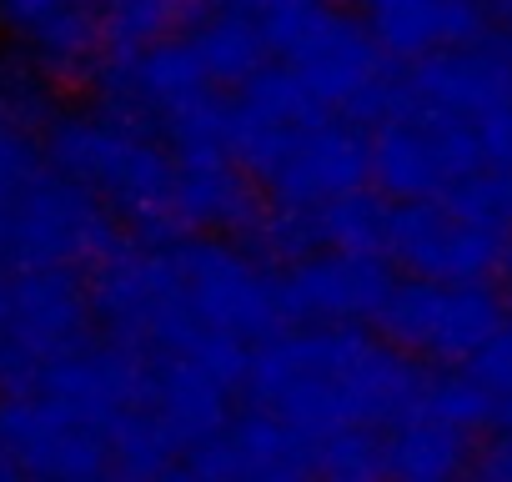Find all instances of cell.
Wrapping results in <instances>:
<instances>
[{
    "instance_id": "26",
    "label": "cell",
    "mask_w": 512,
    "mask_h": 482,
    "mask_svg": "<svg viewBox=\"0 0 512 482\" xmlns=\"http://www.w3.org/2000/svg\"><path fill=\"white\" fill-rule=\"evenodd\" d=\"M176 6H181V16H186V26H196L201 16H211V11L221 6V0H176Z\"/></svg>"
},
{
    "instance_id": "20",
    "label": "cell",
    "mask_w": 512,
    "mask_h": 482,
    "mask_svg": "<svg viewBox=\"0 0 512 482\" xmlns=\"http://www.w3.org/2000/svg\"><path fill=\"white\" fill-rule=\"evenodd\" d=\"M312 211H317L322 247H347V252H382L387 247L392 196H382L377 186H352Z\"/></svg>"
},
{
    "instance_id": "19",
    "label": "cell",
    "mask_w": 512,
    "mask_h": 482,
    "mask_svg": "<svg viewBox=\"0 0 512 482\" xmlns=\"http://www.w3.org/2000/svg\"><path fill=\"white\" fill-rule=\"evenodd\" d=\"M186 31H191V41H196V51H201L206 76H211L221 91L246 86L267 61H277L272 46H267V36L256 31L246 16H236L231 6H216L211 16H201V21L186 26Z\"/></svg>"
},
{
    "instance_id": "13",
    "label": "cell",
    "mask_w": 512,
    "mask_h": 482,
    "mask_svg": "<svg viewBox=\"0 0 512 482\" xmlns=\"http://www.w3.org/2000/svg\"><path fill=\"white\" fill-rule=\"evenodd\" d=\"M0 31L56 86L96 81L111 51L101 0H0Z\"/></svg>"
},
{
    "instance_id": "12",
    "label": "cell",
    "mask_w": 512,
    "mask_h": 482,
    "mask_svg": "<svg viewBox=\"0 0 512 482\" xmlns=\"http://www.w3.org/2000/svg\"><path fill=\"white\" fill-rule=\"evenodd\" d=\"M397 106L447 111V116H462L477 126L492 111L512 106V56L487 31L477 41H457V46H442L432 56L402 61Z\"/></svg>"
},
{
    "instance_id": "18",
    "label": "cell",
    "mask_w": 512,
    "mask_h": 482,
    "mask_svg": "<svg viewBox=\"0 0 512 482\" xmlns=\"http://www.w3.org/2000/svg\"><path fill=\"white\" fill-rule=\"evenodd\" d=\"M472 447H477L472 432H462V427H452V422H442L422 407L387 432V477H412V482L467 477Z\"/></svg>"
},
{
    "instance_id": "30",
    "label": "cell",
    "mask_w": 512,
    "mask_h": 482,
    "mask_svg": "<svg viewBox=\"0 0 512 482\" xmlns=\"http://www.w3.org/2000/svg\"><path fill=\"white\" fill-rule=\"evenodd\" d=\"M507 176H512V171H507Z\"/></svg>"
},
{
    "instance_id": "24",
    "label": "cell",
    "mask_w": 512,
    "mask_h": 482,
    "mask_svg": "<svg viewBox=\"0 0 512 482\" xmlns=\"http://www.w3.org/2000/svg\"><path fill=\"white\" fill-rule=\"evenodd\" d=\"M467 477H487V482H512V432H482V442L472 447V472Z\"/></svg>"
},
{
    "instance_id": "28",
    "label": "cell",
    "mask_w": 512,
    "mask_h": 482,
    "mask_svg": "<svg viewBox=\"0 0 512 482\" xmlns=\"http://www.w3.org/2000/svg\"><path fill=\"white\" fill-rule=\"evenodd\" d=\"M482 6H492V0H482Z\"/></svg>"
},
{
    "instance_id": "8",
    "label": "cell",
    "mask_w": 512,
    "mask_h": 482,
    "mask_svg": "<svg viewBox=\"0 0 512 482\" xmlns=\"http://www.w3.org/2000/svg\"><path fill=\"white\" fill-rule=\"evenodd\" d=\"M11 342L0 362V392H26L36 372L91 342L96 332V307H91V282L86 272L71 267H36V272H11Z\"/></svg>"
},
{
    "instance_id": "29",
    "label": "cell",
    "mask_w": 512,
    "mask_h": 482,
    "mask_svg": "<svg viewBox=\"0 0 512 482\" xmlns=\"http://www.w3.org/2000/svg\"><path fill=\"white\" fill-rule=\"evenodd\" d=\"M507 307H512V297H507Z\"/></svg>"
},
{
    "instance_id": "3",
    "label": "cell",
    "mask_w": 512,
    "mask_h": 482,
    "mask_svg": "<svg viewBox=\"0 0 512 482\" xmlns=\"http://www.w3.org/2000/svg\"><path fill=\"white\" fill-rule=\"evenodd\" d=\"M126 241L121 216L66 171L46 166L26 191L0 206V267L36 272V267H71L91 272L106 252Z\"/></svg>"
},
{
    "instance_id": "6",
    "label": "cell",
    "mask_w": 512,
    "mask_h": 482,
    "mask_svg": "<svg viewBox=\"0 0 512 482\" xmlns=\"http://www.w3.org/2000/svg\"><path fill=\"white\" fill-rule=\"evenodd\" d=\"M297 71V81L327 106L342 111L362 126L382 121L387 111H397V76L402 61H392L382 51V41L372 36L367 21L347 16L337 0L277 56Z\"/></svg>"
},
{
    "instance_id": "27",
    "label": "cell",
    "mask_w": 512,
    "mask_h": 482,
    "mask_svg": "<svg viewBox=\"0 0 512 482\" xmlns=\"http://www.w3.org/2000/svg\"><path fill=\"white\" fill-rule=\"evenodd\" d=\"M0 477H21V472H16V462H11L6 452H0Z\"/></svg>"
},
{
    "instance_id": "15",
    "label": "cell",
    "mask_w": 512,
    "mask_h": 482,
    "mask_svg": "<svg viewBox=\"0 0 512 482\" xmlns=\"http://www.w3.org/2000/svg\"><path fill=\"white\" fill-rule=\"evenodd\" d=\"M176 226L181 231H221L246 236L267 211V191L231 146L176 151Z\"/></svg>"
},
{
    "instance_id": "17",
    "label": "cell",
    "mask_w": 512,
    "mask_h": 482,
    "mask_svg": "<svg viewBox=\"0 0 512 482\" xmlns=\"http://www.w3.org/2000/svg\"><path fill=\"white\" fill-rule=\"evenodd\" d=\"M367 26L392 61H417L487 36L482 0H367Z\"/></svg>"
},
{
    "instance_id": "22",
    "label": "cell",
    "mask_w": 512,
    "mask_h": 482,
    "mask_svg": "<svg viewBox=\"0 0 512 482\" xmlns=\"http://www.w3.org/2000/svg\"><path fill=\"white\" fill-rule=\"evenodd\" d=\"M221 6H231L236 16H246L256 31L267 36V46H272V56H282L332 0H221Z\"/></svg>"
},
{
    "instance_id": "23",
    "label": "cell",
    "mask_w": 512,
    "mask_h": 482,
    "mask_svg": "<svg viewBox=\"0 0 512 482\" xmlns=\"http://www.w3.org/2000/svg\"><path fill=\"white\" fill-rule=\"evenodd\" d=\"M46 141H36V131L26 126H0V206L16 191H26L41 171H46Z\"/></svg>"
},
{
    "instance_id": "7",
    "label": "cell",
    "mask_w": 512,
    "mask_h": 482,
    "mask_svg": "<svg viewBox=\"0 0 512 482\" xmlns=\"http://www.w3.org/2000/svg\"><path fill=\"white\" fill-rule=\"evenodd\" d=\"M487 171V151L472 121L422 106H397L372 121V186L392 201L442 196Z\"/></svg>"
},
{
    "instance_id": "21",
    "label": "cell",
    "mask_w": 512,
    "mask_h": 482,
    "mask_svg": "<svg viewBox=\"0 0 512 482\" xmlns=\"http://www.w3.org/2000/svg\"><path fill=\"white\" fill-rule=\"evenodd\" d=\"M317 477H387V432L377 427H342L317 437Z\"/></svg>"
},
{
    "instance_id": "25",
    "label": "cell",
    "mask_w": 512,
    "mask_h": 482,
    "mask_svg": "<svg viewBox=\"0 0 512 482\" xmlns=\"http://www.w3.org/2000/svg\"><path fill=\"white\" fill-rule=\"evenodd\" d=\"M6 342H11V287L0 282V362H6Z\"/></svg>"
},
{
    "instance_id": "14",
    "label": "cell",
    "mask_w": 512,
    "mask_h": 482,
    "mask_svg": "<svg viewBox=\"0 0 512 482\" xmlns=\"http://www.w3.org/2000/svg\"><path fill=\"white\" fill-rule=\"evenodd\" d=\"M181 477H317V437L256 407L181 457Z\"/></svg>"
},
{
    "instance_id": "16",
    "label": "cell",
    "mask_w": 512,
    "mask_h": 482,
    "mask_svg": "<svg viewBox=\"0 0 512 482\" xmlns=\"http://www.w3.org/2000/svg\"><path fill=\"white\" fill-rule=\"evenodd\" d=\"M236 387L206 367L191 352H151V387H146V407L166 422V432L176 437L181 457L201 442H211L216 432H226Z\"/></svg>"
},
{
    "instance_id": "9",
    "label": "cell",
    "mask_w": 512,
    "mask_h": 482,
    "mask_svg": "<svg viewBox=\"0 0 512 482\" xmlns=\"http://www.w3.org/2000/svg\"><path fill=\"white\" fill-rule=\"evenodd\" d=\"M367 181H372V131L342 111L302 121L282 141L277 161L262 171V191L277 206H322Z\"/></svg>"
},
{
    "instance_id": "5",
    "label": "cell",
    "mask_w": 512,
    "mask_h": 482,
    "mask_svg": "<svg viewBox=\"0 0 512 482\" xmlns=\"http://www.w3.org/2000/svg\"><path fill=\"white\" fill-rule=\"evenodd\" d=\"M507 317L512 307L492 282L397 277L372 327L427 367H462L507 327Z\"/></svg>"
},
{
    "instance_id": "4",
    "label": "cell",
    "mask_w": 512,
    "mask_h": 482,
    "mask_svg": "<svg viewBox=\"0 0 512 482\" xmlns=\"http://www.w3.org/2000/svg\"><path fill=\"white\" fill-rule=\"evenodd\" d=\"M186 302L201 327L241 337V342H267L287 332V302H282V272L262 262L241 236L221 231H176L171 236Z\"/></svg>"
},
{
    "instance_id": "10",
    "label": "cell",
    "mask_w": 512,
    "mask_h": 482,
    "mask_svg": "<svg viewBox=\"0 0 512 482\" xmlns=\"http://www.w3.org/2000/svg\"><path fill=\"white\" fill-rule=\"evenodd\" d=\"M0 452L21 477H116L111 442L36 387L0 392Z\"/></svg>"
},
{
    "instance_id": "2",
    "label": "cell",
    "mask_w": 512,
    "mask_h": 482,
    "mask_svg": "<svg viewBox=\"0 0 512 482\" xmlns=\"http://www.w3.org/2000/svg\"><path fill=\"white\" fill-rule=\"evenodd\" d=\"M46 161L71 181L91 186L131 236H176V151L141 121L111 106L56 111L41 131Z\"/></svg>"
},
{
    "instance_id": "1",
    "label": "cell",
    "mask_w": 512,
    "mask_h": 482,
    "mask_svg": "<svg viewBox=\"0 0 512 482\" xmlns=\"http://www.w3.org/2000/svg\"><path fill=\"white\" fill-rule=\"evenodd\" d=\"M432 387V367L367 332V322L342 327H287L251 347L246 397L302 427L307 437H327L342 427L392 432L412 412H422Z\"/></svg>"
},
{
    "instance_id": "11",
    "label": "cell",
    "mask_w": 512,
    "mask_h": 482,
    "mask_svg": "<svg viewBox=\"0 0 512 482\" xmlns=\"http://www.w3.org/2000/svg\"><path fill=\"white\" fill-rule=\"evenodd\" d=\"M397 287L387 252H347L317 247L282 267V302L287 322L297 327H342V322H377Z\"/></svg>"
}]
</instances>
